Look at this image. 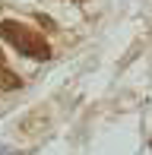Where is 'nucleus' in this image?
Returning a JSON list of instances; mask_svg holds the SVG:
<instances>
[{
  "instance_id": "nucleus-1",
  "label": "nucleus",
  "mask_w": 152,
  "mask_h": 155,
  "mask_svg": "<svg viewBox=\"0 0 152 155\" xmlns=\"http://www.w3.org/2000/svg\"><path fill=\"white\" fill-rule=\"evenodd\" d=\"M0 35H3V41L16 54H22V57H35V60H48L51 57V45H48L35 29L16 22V19H3V22H0Z\"/></svg>"
},
{
  "instance_id": "nucleus-2",
  "label": "nucleus",
  "mask_w": 152,
  "mask_h": 155,
  "mask_svg": "<svg viewBox=\"0 0 152 155\" xmlns=\"http://www.w3.org/2000/svg\"><path fill=\"white\" fill-rule=\"evenodd\" d=\"M19 86H22V79H19L13 70L0 67V89H19Z\"/></svg>"
},
{
  "instance_id": "nucleus-3",
  "label": "nucleus",
  "mask_w": 152,
  "mask_h": 155,
  "mask_svg": "<svg viewBox=\"0 0 152 155\" xmlns=\"http://www.w3.org/2000/svg\"><path fill=\"white\" fill-rule=\"evenodd\" d=\"M0 155H10V149H3V146H0Z\"/></svg>"
},
{
  "instance_id": "nucleus-4",
  "label": "nucleus",
  "mask_w": 152,
  "mask_h": 155,
  "mask_svg": "<svg viewBox=\"0 0 152 155\" xmlns=\"http://www.w3.org/2000/svg\"><path fill=\"white\" fill-rule=\"evenodd\" d=\"M76 3H82V0H76Z\"/></svg>"
}]
</instances>
